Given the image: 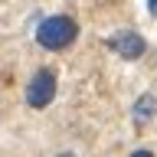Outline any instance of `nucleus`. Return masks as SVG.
Masks as SVG:
<instances>
[{
	"mask_svg": "<svg viewBox=\"0 0 157 157\" xmlns=\"http://www.w3.org/2000/svg\"><path fill=\"white\" fill-rule=\"evenodd\" d=\"M56 69H36V75L29 78L26 85V105L29 108H46L52 98H56Z\"/></svg>",
	"mask_w": 157,
	"mask_h": 157,
	"instance_id": "nucleus-2",
	"label": "nucleus"
},
{
	"mask_svg": "<svg viewBox=\"0 0 157 157\" xmlns=\"http://www.w3.org/2000/svg\"><path fill=\"white\" fill-rule=\"evenodd\" d=\"M56 157H75V154H69V151H66V154H56Z\"/></svg>",
	"mask_w": 157,
	"mask_h": 157,
	"instance_id": "nucleus-7",
	"label": "nucleus"
},
{
	"mask_svg": "<svg viewBox=\"0 0 157 157\" xmlns=\"http://www.w3.org/2000/svg\"><path fill=\"white\" fill-rule=\"evenodd\" d=\"M108 46L115 49L121 59L134 62V59H141V56H144L147 43H144V36H141V33H134V29H121V33H115V36L108 39Z\"/></svg>",
	"mask_w": 157,
	"mask_h": 157,
	"instance_id": "nucleus-3",
	"label": "nucleus"
},
{
	"mask_svg": "<svg viewBox=\"0 0 157 157\" xmlns=\"http://www.w3.org/2000/svg\"><path fill=\"white\" fill-rule=\"evenodd\" d=\"M147 10H151V13H157V0H147Z\"/></svg>",
	"mask_w": 157,
	"mask_h": 157,
	"instance_id": "nucleus-6",
	"label": "nucleus"
},
{
	"mask_svg": "<svg viewBox=\"0 0 157 157\" xmlns=\"http://www.w3.org/2000/svg\"><path fill=\"white\" fill-rule=\"evenodd\" d=\"M157 115V98L154 95H141L134 101V124L137 128H144V124H151V118Z\"/></svg>",
	"mask_w": 157,
	"mask_h": 157,
	"instance_id": "nucleus-4",
	"label": "nucleus"
},
{
	"mask_svg": "<svg viewBox=\"0 0 157 157\" xmlns=\"http://www.w3.org/2000/svg\"><path fill=\"white\" fill-rule=\"evenodd\" d=\"M131 157H154V154H151L147 147H137V151H134V154H131Z\"/></svg>",
	"mask_w": 157,
	"mask_h": 157,
	"instance_id": "nucleus-5",
	"label": "nucleus"
},
{
	"mask_svg": "<svg viewBox=\"0 0 157 157\" xmlns=\"http://www.w3.org/2000/svg\"><path fill=\"white\" fill-rule=\"evenodd\" d=\"M75 36H78V23L72 17H66V13L46 17V20H39V26H36V43L43 49H49V52H59V49L72 46Z\"/></svg>",
	"mask_w": 157,
	"mask_h": 157,
	"instance_id": "nucleus-1",
	"label": "nucleus"
}]
</instances>
